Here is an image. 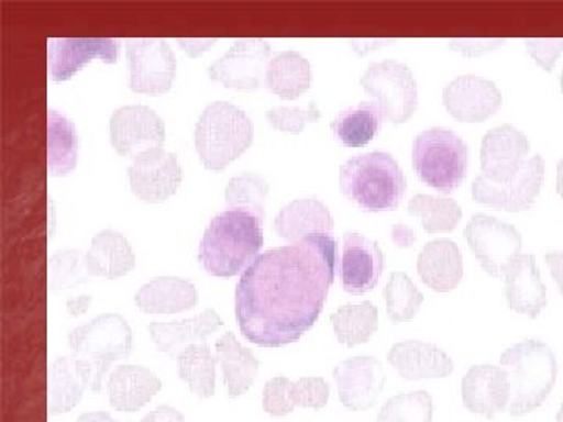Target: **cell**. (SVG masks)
<instances>
[{
	"label": "cell",
	"mask_w": 563,
	"mask_h": 422,
	"mask_svg": "<svg viewBox=\"0 0 563 422\" xmlns=\"http://www.w3.org/2000/svg\"><path fill=\"white\" fill-rule=\"evenodd\" d=\"M384 298L387 302L388 318L395 324L412 321L424 302V296L418 290L413 280L406 273L399 271L391 273L384 288Z\"/></svg>",
	"instance_id": "74e56055"
},
{
	"label": "cell",
	"mask_w": 563,
	"mask_h": 422,
	"mask_svg": "<svg viewBox=\"0 0 563 422\" xmlns=\"http://www.w3.org/2000/svg\"><path fill=\"white\" fill-rule=\"evenodd\" d=\"M312 69L303 55L296 51L280 52L268 63L265 87L280 99H296L310 88Z\"/></svg>",
	"instance_id": "d6a6232c"
},
{
	"label": "cell",
	"mask_w": 563,
	"mask_h": 422,
	"mask_svg": "<svg viewBox=\"0 0 563 422\" xmlns=\"http://www.w3.org/2000/svg\"><path fill=\"white\" fill-rule=\"evenodd\" d=\"M433 401L428 391L393 396L377 413V422H432Z\"/></svg>",
	"instance_id": "ab89813d"
},
{
	"label": "cell",
	"mask_w": 563,
	"mask_h": 422,
	"mask_svg": "<svg viewBox=\"0 0 563 422\" xmlns=\"http://www.w3.org/2000/svg\"><path fill=\"white\" fill-rule=\"evenodd\" d=\"M222 327L220 314L214 310H206L198 316L190 320L161 322L154 321L147 325L152 342L157 349L169 357L177 358L180 347L187 343H202L210 333L217 332ZM185 349V347H184Z\"/></svg>",
	"instance_id": "f1b7e54d"
},
{
	"label": "cell",
	"mask_w": 563,
	"mask_h": 422,
	"mask_svg": "<svg viewBox=\"0 0 563 422\" xmlns=\"http://www.w3.org/2000/svg\"><path fill=\"white\" fill-rule=\"evenodd\" d=\"M77 422H120L113 420L110 413L107 412H88L80 414L79 420Z\"/></svg>",
	"instance_id": "c3c4849f"
},
{
	"label": "cell",
	"mask_w": 563,
	"mask_h": 422,
	"mask_svg": "<svg viewBox=\"0 0 563 422\" xmlns=\"http://www.w3.org/2000/svg\"><path fill=\"white\" fill-rule=\"evenodd\" d=\"M110 143L121 157L158 149L165 143V122L150 107H121L110 118Z\"/></svg>",
	"instance_id": "4fadbf2b"
},
{
	"label": "cell",
	"mask_w": 563,
	"mask_h": 422,
	"mask_svg": "<svg viewBox=\"0 0 563 422\" xmlns=\"http://www.w3.org/2000/svg\"><path fill=\"white\" fill-rule=\"evenodd\" d=\"M544 180V160L542 155H533L525 163L520 173L510 181L495 184L485 179L483 174L473 181L472 195L476 202L492 209L518 213L531 209L542 191Z\"/></svg>",
	"instance_id": "8fae6325"
},
{
	"label": "cell",
	"mask_w": 563,
	"mask_h": 422,
	"mask_svg": "<svg viewBox=\"0 0 563 422\" xmlns=\"http://www.w3.org/2000/svg\"><path fill=\"white\" fill-rule=\"evenodd\" d=\"M561 88H562V95H563V70H562V76H561Z\"/></svg>",
	"instance_id": "816d5d0a"
},
{
	"label": "cell",
	"mask_w": 563,
	"mask_h": 422,
	"mask_svg": "<svg viewBox=\"0 0 563 422\" xmlns=\"http://www.w3.org/2000/svg\"><path fill=\"white\" fill-rule=\"evenodd\" d=\"M465 238L488 276L504 279L521 255L523 238L509 222L488 214H474L465 227Z\"/></svg>",
	"instance_id": "ba28073f"
},
{
	"label": "cell",
	"mask_w": 563,
	"mask_h": 422,
	"mask_svg": "<svg viewBox=\"0 0 563 422\" xmlns=\"http://www.w3.org/2000/svg\"><path fill=\"white\" fill-rule=\"evenodd\" d=\"M332 374L340 401L352 412H365L376 406L387 382L383 363L368 355L339 363Z\"/></svg>",
	"instance_id": "9a60e30c"
},
{
	"label": "cell",
	"mask_w": 563,
	"mask_h": 422,
	"mask_svg": "<svg viewBox=\"0 0 563 422\" xmlns=\"http://www.w3.org/2000/svg\"><path fill=\"white\" fill-rule=\"evenodd\" d=\"M321 113L318 110L317 102H310L307 109L301 107H277L266 111V120H268L272 127L285 133H292L298 135L303 131L310 122L320 120Z\"/></svg>",
	"instance_id": "b9f144b4"
},
{
	"label": "cell",
	"mask_w": 563,
	"mask_h": 422,
	"mask_svg": "<svg viewBox=\"0 0 563 422\" xmlns=\"http://www.w3.org/2000/svg\"><path fill=\"white\" fill-rule=\"evenodd\" d=\"M331 387L322 377H273L263 388V409L272 417H287L296 407L321 410L328 406Z\"/></svg>",
	"instance_id": "44dd1931"
},
{
	"label": "cell",
	"mask_w": 563,
	"mask_h": 422,
	"mask_svg": "<svg viewBox=\"0 0 563 422\" xmlns=\"http://www.w3.org/2000/svg\"><path fill=\"white\" fill-rule=\"evenodd\" d=\"M79 158V136L73 122L58 113L47 111V166L52 176L62 177L74 171Z\"/></svg>",
	"instance_id": "836d02e7"
},
{
	"label": "cell",
	"mask_w": 563,
	"mask_h": 422,
	"mask_svg": "<svg viewBox=\"0 0 563 422\" xmlns=\"http://www.w3.org/2000/svg\"><path fill=\"white\" fill-rule=\"evenodd\" d=\"M333 333L347 347L368 343L379 329V310L372 302L347 303L331 314Z\"/></svg>",
	"instance_id": "e575fe53"
},
{
	"label": "cell",
	"mask_w": 563,
	"mask_h": 422,
	"mask_svg": "<svg viewBox=\"0 0 563 422\" xmlns=\"http://www.w3.org/2000/svg\"><path fill=\"white\" fill-rule=\"evenodd\" d=\"M269 195V184L261 174L246 173L233 177L224 191L225 202L233 209L252 211L265 221V201Z\"/></svg>",
	"instance_id": "f35d334b"
},
{
	"label": "cell",
	"mask_w": 563,
	"mask_h": 422,
	"mask_svg": "<svg viewBox=\"0 0 563 422\" xmlns=\"http://www.w3.org/2000/svg\"><path fill=\"white\" fill-rule=\"evenodd\" d=\"M461 391L465 409L488 420L506 412L510 401L509 377L501 366H472L463 376Z\"/></svg>",
	"instance_id": "ffe728a7"
},
{
	"label": "cell",
	"mask_w": 563,
	"mask_h": 422,
	"mask_svg": "<svg viewBox=\"0 0 563 422\" xmlns=\"http://www.w3.org/2000/svg\"><path fill=\"white\" fill-rule=\"evenodd\" d=\"M385 255L379 243L361 233H346L343 238L340 277L343 290L362 296L373 291L383 277Z\"/></svg>",
	"instance_id": "2e32d148"
},
{
	"label": "cell",
	"mask_w": 563,
	"mask_h": 422,
	"mask_svg": "<svg viewBox=\"0 0 563 422\" xmlns=\"http://www.w3.org/2000/svg\"><path fill=\"white\" fill-rule=\"evenodd\" d=\"M555 422H563V403L561 410H559L558 417H555Z\"/></svg>",
	"instance_id": "f907efd6"
},
{
	"label": "cell",
	"mask_w": 563,
	"mask_h": 422,
	"mask_svg": "<svg viewBox=\"0 0 563 422\" xmlns=\"http://www.w3.org/2000/svg\"><path fill=\"white\" fill-rule=\"evenodd\" d=\"M443 106L455 120L479 124L499 110L503 95L493 81L468 74L444 87Z\"/></svg>",
	"instance_id": "e0dca14e"
},
{
	"label": "cell",
	"mask_w": 563,
	"mask_h": 422,
	"mask_svg": "<svg viewBox=\"0 0 563 422\" xmlns=\"http://www.w3.org/2000/svg\"><path fill=\"white\" fill-rule=\"evenodd\" d=\"M70 354L92 371V392L102 390L103 379L114 362L132 352V329L118 313H103L69 333Z\"/></svg>",
	"instance_id": "8992f818"
},
{
	"label": "cell",
	"mask_w": 563,
	"mask_h": 422,
	"mask_svg": "<svg viewBox=\"0 0 563 422\" xmlns=\"http://www.w3.org/2000/svg\"><path fill=\"white\" fill-rule=\"evenodd\" d=\"M274 231L291 243L301 242L307 236L332 235L333 218L328 207L318 199H296L277 214Z\"/></svg>",
	"instance_id": "484cf974"
},
{
	"label": "cell",
	"mask_w": 563,
	"mask_h": 422,
	"mask_svg": "<svg viewBox=\"0 0 563 422\" xmlns=\"http://www.w3.org/2000/svg\"><path fill=\"white\" fill-rule=\"evenodd\" d=\"M385 120L387 118L379 102H361L339 113L332 121L331 129L344 146L363 147L376 138Z\"/></svg>",
	"instance_id": "1f68e13d"
},
{
	"label": "cell",
	"mask_w": 563,
	"mask_h": 422,
	"mask_svg": "<svg viewBox=\"0 0 563 422\" xmlns=\"http://www.w3.org/2000/svg\"><path fill=\"white\" fill-rule=\"evenodd\" d=\"M363 90L383 106L391 124H404L418 107V85L413 73L396 60L373 63L361 79Z\"/></svg>",
	"instance_id": "9c48e42d"
},
{
	"label": "cell",
	"mask_w": 563,
	"mask_h": 422,
	"mask_svg": "<svg viewBox=\"0 0 563 422\" xmlns=\"http://www.w3.org/2000/svg\"><path fill=\"white\" fill-rule=\"evenodd\" d=\"M504 280V295L512 312L536 320L547 309V287L532 254H521L510 266Z\"/></svg>",
	"instance_id": "603a6c76"
},
{
	"label": "cell",
	"mask_w": 563,
	"mask_h": 422,
	"mask_svg": "<svg viewBox=\"0 0 563 422\" xmlns=\"http://www.w3.org/2000/svg\"><path fill=\"white\" fill-rule=\"evenodd\" d=\"M92 388V371L76 357H62L49 369V413H68L79 406L85 392Z\"/></svg>",
	"instance_id": "cb8c5ba5"
},
{
	"label": "cell",
	"mask_w": 563,
	"mask_h": 422,
	"mask_svg": "<svg viewBox=\"0 0 563 422\" xmlns=\"http://www.w3.org/2000/svg\"><path fill=\"white\" fill-rule=\"evenodd\" d=\"M407 213L421 218L422 229L428 233L451 232L462 220V209L450 198L417 195L407 206Z\"/></svg>",
	"instance_id": "8d00e7d4"
},
{
	"label": "cell",
	"mask_w": 563,
	"mask_h": 422,
	"mask_svg": "<svg viewBox=\"0 0 563 422\" xmlns=\"http://www.w3.org/2000/svg\"><path fill=\"white\" fill-rule=\"evenodd\" d=\"M135 268V254L131 243L120 232H99L92 238L90 251L85 258V271L90 277L114 280L128 276Z\"/></svg>",
	"instance_id": "83f0119b"
},
{
	"label": "cell",
	"mask_w": 563,
	"mask_h": 422,
	"mask_svg": "<svg viewBox=\"0 0 563 422\" xmlns=\"http://www.w3.org/2000/svg\"><path fill=\"white\" fill-rule=\"evenodd\" d=\"M388 363L406 380L444 379L454 371V362L435 344L407 340L393 344Z\"/></svg>",
	"instance_id": "7402d4cb"
},
{
	"label": "cell",
	"mask_w": 563,
	"mask_h": 422,
	"mask_svg": "<svg viewBox=\"0 0 563 422\" xmlns=\"http://www.w3.org/2000/svg\"><path fill=\"white\" fill-rule=\"evenodd\" d=\"M120 57V40L117 38H49L47 58L54 81L69 80L87 63L101 58L113 65Z\"/></svg>",
	"instance_id": "d6986e66"
},
{
	"label": "cell",
	"mask_w": 563,
	"mask_h": 422,
	"mask_svg": "<svg viewBox=\"0 0 563 422\" xmlns=\"http://www.w3.org/2000/svg\"><path fill=\"white\" fill-rule=\"evenodd\" d=\"M525 44L537 65L548 73L554 69L563 52V40H528Z\"/></svg>",
	"instance_id": "7bdbcfd3"
},
{
	"label": "cell",
	"mask_w": 563,
	"mask_h": 422,
	"mask_svg": "<svg viewBox=\"0 0 563 422\" xmlns=\"http://www.w3.org/2000/svg\"><path fill=\"white\" fill-rule=\"evenodd\" d=\"M529 154V140L514 125L506 124L485 133L481 169L485 179L504 184L520 173Z\"/></svg>",
	"instance_id": "ac0fdd59"
},
{
	"label": "cell",
	"mask_w": 563,
	"mask_h": 422,
	"mask_svg": "<svg viewBox=\"0 0 563 422\" xmlns=\"http://www.w3.org/2000/svg\"><path fill=\"white\" fill-rule=\"evenodd\" d=\"M544 260H547L548 268L553 274L559 291L563 296V252H550Z\"/></svg>",
	"instance_id": "bcb514c9"
},
{
	"label": "cell",
	"mask_w": 563,
	"mask_h": 422,
	"mask_svg": "<svg viewBox=\"0 0 563 422\" xmlns=\"http://www.w3.org/2000/svg\"><path fill=\"white\" fill-rule=\"evenodd\" d=\"M418 274L433 291L450 292L463 277V260L457 244L448 238L433 240L418 255Z\"/></svg>",
	"instance_id": "4316f807"
},
{
	"label": "cell",
	"mask_w": 563,
	"mask_h": 422,
	"mask_svg": "<svg viewBox=\"0 0 563 422\" xmlns=\"http://www.w3.org/2000/svg\"><path fill=\"white\" fill-rule=\"evenodd\" d=\"M128 58L133 92L158 96L172 90L177 62L165 40H129Z\"/></svg>",
	"instance_id": "30bf717a"
},
{
	"label": "cell",
	"mask_w": 563,
	"mask_h": 422,
	"mask_svg": "<svg viewBox=\"0 0 563 422\" xmlns=\"http://www.w3.org/2000/svg\"><path fill=\"white\" fill-rule=\"evenodd\" d=\"M162 380L143 366L121 365L111 373L107 391L118 412L135 413L162 390Z\"/></svg>",
	"instance_id": "d4e9b609"
},
{
	"label": "cell",
	"mask_w": 563,
	"mask_h": 422,
	"mask_svg": "<svg viewBox=\"0 0 563 422\" xmlns=\"http://www.w3.org/2000/svg\"><path fill=\"white\" fill-rule=\"evenodd\" d=\"M217 360L220 363L224 385L231 398H239L250 391L257 379L261 362L254 352L239 343L232 332L225 333L217 342Z\"/></svg>",
	"instance_id": "4dcf8cb0"
},
{
	"label": "cell",
	"mask_w": 563,
	"mask_h": 422,
	"mask_svg": "<svg viewBox=\"0 0 563 422\" xmlns=\"http://www.w3.org/2000/svg\"><path fill=\"white\" fill-rule=\"evenodd\" d=\"M555 190L563 199V160L558 163V180H555Z\"/></svg>",
	"instance_id": "681fc988"
},
{
	"label": "cell",
	"mask_w": 563,
	"mask_h": 422,
	"mask_svg": "<svg viewBox=\"0 0 563 422\" xmlns=\"http://www.w3.org/2000/svg\"><path fill=\"white\" fill-rule=\"evenodd\" d=\"M135 303L143 313H180L196 307L198 290L192 281L180 277H157L140 288Z\"/></svg>",
	"instance_id": "f546056e"
},
{
	"label": "cell",
	"mask_w": 563,
	"mask_h": 422,
	"mask_svg": "<svg viewBox=\"0 0 563 422\" xmlns=\"http://www.w3.org/2000/svg\"><path fill=\"white\" fill-rule=\"evenodd\" d=\"M128 174L133 195L147 203H161L172 198L184 177L176 155L162 147L136 155Z\"/></svg>",
	"instance_id": "5bb4252c"
},
{
	"label": "cell",
	"mask_w": 563,
	"mask_h": 422,
	"mask_svg": "<svg viewBox=\"0 0 563 422\" xmlns=\"http://www.w3.org/2000/svg\"><path fill=\"white\" fill-rule=\"evenodd\" d=\"M141 422H185L184 414L169 406H161L144 417Z\"/></svg>",
	"instance_id": "ee69618b"
},
{
	"label": "cell",
	"mask_w": 563,
	"mask_h": 422,
	"mask_svg": "<svg viewBox=\"0 0 563 422\" xmlns=\"http://www.w3.org/2000/svg\"><path fill=\"white\" fill-rule=\"evenodd\" d=\"M391 238L396 246L409 249V247H412L413 244L417 243V233H415L413 229H410L409 225L395 224L391 229Z\"/></svg>",
	"instance_id": "f6af8a7d"
},
{
	"label": "cell",
	"mask_w": 563,
	"mask_h": 422,
	"mask_svg": "<svg viewBox=\"0 0 563 422\" xmlns=\"http://www.w3.org/2000/svg\"><path fill=\"white\" fill-rule=\"evenodd\" d=\"M263 221L252 211H222L210 221L199 244V262L214 277L246 271L265 243Z\"/></svg>",
	"instance_id": "7a4b0ae2"
},
{
	"label": "cell",
	"mask_w": 563,
	"mask_h": 422,
	"mask_svg": "<svg viewBox=\"0 0 563 422\" xmlns=\"http://www.w3.org/2000/svg\"><path fill=\"white\" fill-rule=\"evenodd\" d=\"M336 252L332 235H313L258 255L236 285L235 314L244 338L263 347L301 340L324 309Z\"/></svg>",
	"instance_id": "6da1fadb"
},
{
	"label": "cell",
	"mask_w": 563,
	"mask_h": 422,
	"mask_svg": "<svg viewBox=\"0 0 563 422\" xmlns=\"http://www.w3.org/2000/svg\"><path fill=\"white\" fill-rule=\"evenodd\" d=\"M499 365L509 377L510 401L507 412L512 417L532 413L554 390L558 358L551 347L539 340H526L509 347L501 355Z\"/></svg>",
	"instance_id": "277c9868"
},
{
	"label": "cell",
	"mask_w": 563,
	"mask_h": 422,
	"mask_svg": "<svg viewBox=\"0 0 563 422\" xmlns=\"http://www.w3.org/2000/svg\"><path fill=\"white\" fill-rule=\"evenodd\" d=\"M272 46L262 38H242L232 44L231 49L209 68L211 80L220 81L224 87L240 91H255L262 87L263 73Z\"/></svg>",
	"instance_id": "7c38bea8"
},
{
	"label": "cell",
	"mask_w": 563,
	"mask_h": 422,
	"mask_svg": "<svg viewBox=\"0 0 563 422\" xmlns=\"http://www.w3.org/2000/svg\"><path fill=\"white\" fill-rule=\"evenodd\" d=\"M217 358L206 343L190 344L177 355L180 379L187 384L192 395L210 399L217 382Z\"/></svg>",
	"instance_id": "d590c367"
},
{
	"label": "cell",
	"mask_w": 563,
	"mask_h": 422,
	"mask_svg": "<svg viewBox=\"0 0 563 422\" xmlns=\"http://www.w3.org/2000/svg\"><path fill=\"white\" fill-rule=\"evenodd\" d=\"M252 141L254 124L251 118L229 102L210 103L196 124V152L202 165L213 173L224 171L250 149Z\"/></svg>",
	"instance_id": "5b68a950"
},
{
	"label": "cell",
	"mask_w": 563,
	"mask_h": 422,
	"mask_svg": "<svg viewBox=\"0 0 563 422\" xmlns=\"http://www.w3.org/2000/svg\"><path fill=\"white\" fill-rule=\"evenodd\" d=\"M340 190L357 209L396 210L407 191L401 166L388 152L355 155L340 168Z\"/></svg>",
	"instance_id": "3957f363"
},
{
	"label": "cell",
	"mask_w": 563,
	"mask_h": 422,
	"mask_svg": "<svg viewBox=\"0 0 563 422\" xmlns=\"http://www.w3.org/2000/svg\"><path fill=\"white\" fill-rule=\"evenodd\" d=\"M413 168L418 177L433 190L453 192L468 171V146L448 129H429L415 138Z\"/></svg>",
	"instance_id": "52a82bcc"
},
{
	"label": "cell",
	"mask_w": 563,
	"mask_h": 422,
	"mask_svg": "<svg viewBox=\"0 0 563 422\" xmlns=\"http://www.w3.org/2000/svg\"><path fill=\"white\" fill-rule=\"evenodd\" d=\"M90 296H80V298L69 299L68 301V313L70 316H79V314L87 312L90 307Z\"/></svg>",
	"instance_id": "7dc6e473"
},
{
	"label": "cell",
	"mask_w": 563,
	"mask_h": 422,
	"mask_svg": "<svg viewBox=\"0 0 563 422\" xmlns=\"http://www.w3.org/2000/svg\"><path fill=\"white\" fill-rule=\"evenodd\" d=\"M90 276L84 274L80 252L76 249L58 251L49 260V288L52 292H62L88 281Z\"/></svg>",
	"instance_id": "60d3db41"
}]
</instances>
